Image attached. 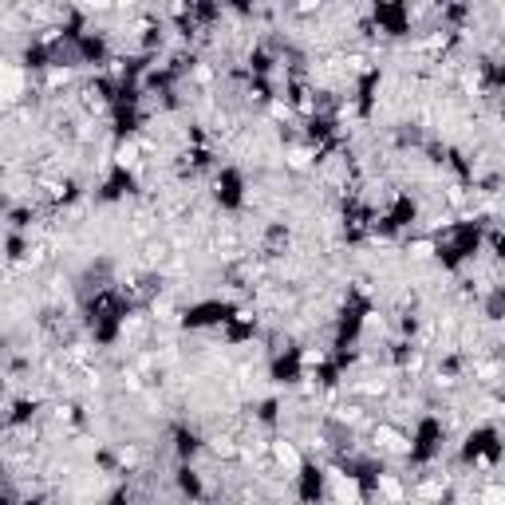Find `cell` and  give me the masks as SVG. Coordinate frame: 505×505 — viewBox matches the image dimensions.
<instances>
[{
    "label": "cell",
    "mask_w": 505,
    "mask_h": 505,
    "mask_svg": "<svg viewBox=\"0 0 505 505\" xmlns=\"http://www.w3.org/2000/svg\"><path fill=\"white\" fill-rule=\"evenodd\" d=\"M273 454H276V462H280V466L285 470H300V454L293 450V442H273Z\"/></svg>",
    "instance_id": "cell-1"
}]
</instances>
